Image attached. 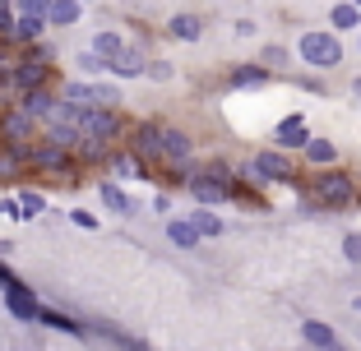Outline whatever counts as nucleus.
Here are the masks:
<instances>
[{
    "instance_id": "obj_36",
    "label": "nucleus",
    "mask_w": 361,
    "mask_h": 351,
    "mask_svg": "<svg viewBox=\"0 0 361 351\" xmlns=\"http://www.w3.org/2000/svg\"><path fill=\"white\" fill-rule=\"evenodd\" d=\"M236 37H255V19H236Z\"/></svg>"
},
{
    "instance_id": "obj_40",
    "label": "nucleus",
    "mask_w": 361,
    "mask_h": 351,
    "mask_svg": "<svg viewBox=\"0 0 361 351\" xmlns=\"http://www.w3.org/2000/svg\"><path fill=\"white\" fill-rule=\"evenodd\" d=\"M352 309H357V314H361V296H357V300H352Z\"/></svg>"
},
{
    "instance_id": "obj_34",
    "label": "nucleus",
    "mask_w": 361,
    "mask_h": 351,
    "mask_svg": "<svg viewBox=\"0 0 361 351\" xmlns=\"http://www.w3.org/2000/svg\"><path fill=\"white\" fill-rule=\"evenodd\" d=\"M283 60H287L283 46H264V51H259V65H283Z\"/></svg>"
},
{
    "instance_id": "obj_8",
    "label": "nucleus",
    "mask_w": 361,
    "mask_h": 351,
    "mask_svg": "<svg viewBox=\"0 0 361 351\" xmlns=\"http://www.w3.org/2000/svg\"><path fill=\"white\" fill-rule=\"evenodd\" d=\"M5 309H10L14 319H23V324H37V314H42V305H37V296H32L28 287H10L5 291Z\"/></svg>"
},
{
    "instance_id": "obj_26",
    "label": "nucleus",
    "mask_w": 361,
    "mask_h": 351,
    "mask_svg": "<svg viewBox=\"0 0 361 351\" xmlns=\"http://www.w3.org/2000/svg\"><path fill=\"white\" fill-rule=\"evenodd\" d=\"M65 102H75V107H97L93 102V84H65Z\"/></svg>"
},
{
    "instance_id": "obj_32",
    "label": "nucleus",
    "mask_w": 361,
    "mask_h": 351,
    "mask_svg": "<svg viewBox=\"0 0 361 351\" xmlns=\"http://www.w3.org/2000/svg\"><path fill=\"white\" fill-rule=\"evenodd\" d=\"M111 171H116L121 181H139V176H144V171H139V167H135L130 158H116V162H111Z\"/></svg>"
},
{
    "instance_id": "obj_33",
    "label": "nucleus",
    "mask_w": 361,
    "mask_h": 351,
    "mask_svg": "<svg viewBox=\"0 0 361 351\" xmlns=\"http://www.w3.org/2000/svg\"><path fill=\"white\" fill-rule=\"evenodd\" d=\"M47 10H51V0H19L14 14H37V19H47Z\"/></svg>"
},
{
    "instance_id": "obj_5",
    "label": "nucleus",
    "mask_w": 361,
    "mask_h": 351,
    "mask_svg": "<svg viewBox=\"0 0 361 351\" xmlns=\"http://www.w3.org/2000/svg\"><path fill=\"white\" fill-rule=\"evenodd\" d=\"M357 199V185H352L348 171H329V176H319V203L324 208H348Z\"/></svg>"
},
{
    "instance_id": "obj_2",
    "label": "nucleus",
    "mask_w": 361,
    "mask_h": 351,
    "mask_svg": "<svg viewBox=\"0 0 361 351\" xmlns=\"http://www.w3.org/2000/svg\"><path fill=\"white\" fill-rule=\"evenodd\" d=\"M79 111L84 107H75V102L61 97V102L47 111V120H42L47 125V143H56V148H75L79 143Z\"/></svg>"
},
{
    "instance_id": "obj_29",
    "label": "nucleus",
    "mask_w": 361,
    "mask_h": 351,
    "mask_svg": "<svg viewBox=\"0 0 361 351\" xmlns=\"http://www.w3.org/2000/svg\"><path fill=\"white\" fill-rule=\"evenodd\" d=\"M93 102H97V107H116V102H121V88L116 84H93Z\"/></svg>"
},
{
    "instance_id": "obj_1",
    "label": "nucleus",
    "mask_w": 361,
    "mask_h": 351,
    "mask_svg": "<svg viewBox=\"0 0 361 351\" xmlns=\"http://www.w3.org/2000/svg\"><path fill=\"white\" fill-rule=\"evenodd\" d=\"M301 60L310 65V70H334V65H343V42H338V32H324V28H310L301 32V42H297Z\"/></svg>"
},
{
    "instance_id": "obj_37",
    "label": "nucleus",
    "mask_w": 361,
    "mask_h": 351,
    "mask_svg": "<svg viewBox=\"0 0 361 351\" xmlns=\"http://www.w3.org/2000/svg\"><path fill=\"white\" fill-rule=\"evenodd\" d=\"M0 217H19V199H0Z\"/></svg>"
},
{
    "instance_id": "obj_10",
    "label": "nucleus",
    "mask_w": 361,
    "mask_h": 351,
    "mask_svg": "<svg viewBox=\"0 0 361 351\" xmlns=\"http://www.w3.org/2000/svg\"><path fill=\"white\" fill-rule=\"evenodd\" d=\"M274 139H278V148H306V143H310V125H306V116H287V120H278Z\"/></svg>"
},
{
    "instance_id": "obj_7",
    "label": "nucleus",
    "mask_w": 361,
    "mask_h": 351,
    "mask_svg": "<svg viewBox=\"0 0 361 351\" xmlns=\"http://www.w3.org/2000/svg\"><path fill=\"white\" fill-rule=\"evenodd\" d=\"M185 190H190L195 203H204V208H213V203H223L227 199V185L213 176V171H200V176H190L185 181Z\"/></svg>"
},
{
    "instance_id": "obj_30",
    "label": "nucleus",
    "mask_w": 361,
    "mask_h": 351,
    "mask_svg": "<svg viewBox=\"0 0 361 351\" xmlns=\"http://www.w3.org/2000/svg\"><path fill=\"white\" fill-rule=\"evenodd\" d=\"M343 259H348V264H361V231L343 236Z\"/></svg>"
},
{
    "instance_id": "obj_22",
    "label": "nucleus",
    "mask_w": 361,
    "mask_h": 351,
    "mask_svg": "<svg viewBox=\"0 0 361 351\" xmlns=\"http://www.w3.org/2000/svg\"><path fill=\"white\" fill-rule=\"evenodd\" d=\"M167 236H171V245H180V250H195V245H200V231L190 226V217H171Z\"/></svg>"
},
{
    "instance_id": "obj_12",
    "label": "nucleus",
    "mask_w": 361,
    "mask_h": 351,
    "mask_svg": "<svg viewBox=\"0 0 361 351\" xmlns=\"http://www.w3.org/2000/svg\"><path fill=\"white\" fill-rule=\"evenodd\" d=\"M158 148H162V162H171V167H176V162L190 158V139L180 134V129H162L158 125Z\"/></svg>"
},
{
    "instance_id": "obj_27",
    "label": "nucleus",
    "mask_w": 361,
    "mask_h": 351,
    "mask_svg": "<svg viewBox=\"0 0 361 351\" xmlns=\"http://www.w3.org/2000/svg\"><path fill=\"white\" fill-rule=\"evenodd\" d=\"M37 213H47V199H42V194H32V190H23L19 194V217H28V222H32Z\"/></svg>"
},
{
    "instance_id": "obj_42",
    "label": "nucleus",
    "mask_w": 361,
    "mask_h": 351,
    "mask_svg": "<svg viewBox=\"0 0 361 351\" xmlns=\"http://www.w3.org/2000/svg\"><path fill=\"white\" fill-rule=\"evenodd\" d=\"M352 5H357V10H361V0H352Z\"/></svg>"
},
{
    "instance_id": "obj_15",
    "label": "nucleus",
    "mask_w": 361,
    "mask_h": 351,
    "mask_svg": "<svg viewBox=\"0 0 361 351\" xmlns=\"http://www.w3.org/2000/svg\"><path fill=\"white\" fill-rule=\"evenodd\" d=\"M135 153H139V158H149V162L162 158V148H158V125H153V120H139V125H135Z\"/></svg>"
},
{
    "instance_id": "obj_21",
    "label": "nucleus",
    "mask_w": 361,
    "mask_h": 351,
    "mask_svg": "<svg viewBox=\"0 0 361 351\" xmlns=\"http://www.w3.org/2000/svg\"><path fill=\"white\" fill-rule=\"evenodd\" d=\"M93 51L102 56L106 65H111V60H116L121 51H126V42H121V32H116V28H102V32H97V37H93Z\"/></svg>"
},
{
    "instance_id": "obj_18",
    "label": "nucleus",
    "mask_w": 361,
    "mask_h": 351,
    "mask_svg": "<svg viewBox=\"0 0 361 351\" xmlns=\"http://www.w3.org/2000/svg\"><path fill=\"white\" fill-rule=\"evenodd\" d=\"M106 70H111L116 79H135V75H144V51H139V46H126V51H121L116 60L106 65Z\"/></svg>"
},
{
    "instance_id": "obj_6",
    "label": "nucleus",
    "mask_w": 361,
    "mask_h": 351,
    "mask_svg": "<svg viewBox=\"0 0 361 351\" xmlns=\"http://www.w3.org/2000/svg\"><path fill=\"white\" fill-rule=\"evenodd\" d=\"M0 139H5L10 148H19V158H28V148H23V139H32V120L23 116L19 107H14V111H5V116H0Z\"/></svg>"
},
{
    "instance_id": "obj_35",
    "label": "nucleus",
    "mask_w": 361,
    "mask_h": 351,
    "mask_svg": "<svg viewBox=\"0 0 361 351\" xmlns=\"http://www.w3.org/2000/svg\"><path fill=\"white\" fill-rule=\"evenodd\" d=\"M70 222H75V226H84V231H93V226H97V217L88 213V208H75V213H70Z\"/></svg>"
},
{
    "instance_id": "obj_20",
    "label": "nucleus",
    "mask_w": 361,
    "mask_h": 351,
    "mask_svg": "<svg viewBox=\"0 0 361 351\" xmlns=\"http://www.w3.org/2000/svg\"><path fill=\"white\" fill-rule=\"evenodd\" d=\"M47 28H51V23L37 19V14H19V19H14V42H37Z\"/></svg>"
},
{
    "instance_id": "obj_14",
    "label": "nucleus",
    "mask_w": 361,
    "mask_h": 351,
    "mask_svg": "<svg viewBox=\"0 0 361 351\" xmlns=\"http://www.w3.org/2000/svg\"><path fill=\"white\" fill-rule=\"evenodd\" d=\"M102 203H106V213H116V217H135L139 213V203L130 199L121 185H111V181H102Z\"/></svg>"
},
{
    "instance_id": "obj_3",
    "label": "nucleus",
    "mask_w": 361,
    "mask_h": 351,
    "mask_svg": "<svg viewBox=\"0 0 361 351\" xmlns=\"http://www.w3.org/2000/svg\"><path fill=\"white\" fill-rule=\"evenodd\" d=\"M116 134V111L111 107H84L79 111V143L88 153H102V143Z\"/></svg>"
},
{
    "instance_id": "obj_13",
    "label": "nucleus",
    "mask_w": 361,
    "mask_h": 351,
    "mask_svg": "<svg viewBox=\"0 0 361 351\" xmlns=\"http://www.w3.org/2000/svg\"><path fill=\"white\" fill-rule=\"evenodd\" d=\"M167 32L176 37V42H200V37H204V19H200V14H171Z\"/></svg>"
},
{
    "instance_id": "obj_19",
    "label": "nucleus",
    "mask_w": 361,
    "mask_h": 351,
    "mask_svg": "<svg viewBox=\"0 0 361 351\" xmlns=\"http://www.w3.org/2000/svg\"><path fill=\"white\" fill-rule=\"evenodd\" d=\"M227 84L232 88H259V84H269V65H236L232 75H227Z\"/></svg>"
},
{
    "instance_id": "obj_28",
    "label": "nucleus",
    "mask_w": 361,
    "mask_h": 351,
    "mask_svg": "<svg viewBox=\"0 0 361 351\" xmlns=\"http://www.w3.org/2000/svg\"><path fill=\"white\" fill-rule=\"evenodd\" d=\"M75 65L84 70V75H106V60H102L97 51H79V56H75Z\"/></svg>"
},
{
    "instance_id": "obj_9",
    "label": "nucleus",
    "mask_w": 361,
    "mask_h": 351,
    "mask_svg": "<svg viewBox=\"0 0 361 351\" xmlns=\"http://www.w3.org/2000/svg\"><path fill=\"white\" fill-rule=\"evenodd\" d=\"M56 102H61V97H56L51 88H32V93H19V97H14V107H19L28 120H47V111H51Z\"/></svg>"
},
{
    "instance_id": "obj_39",
    "label": "nucleus",
    "mask_w": 361,
    "mask_h": 351,
    "mask_svg": "<svg viewBox=\"0 0 361 351\" xmlns=\"http://www.w3.org/2000/svg\"><path fill=\"white\" fill-rule=\"evenodd\" d=\"M352 97H361V75H357V79H352Z\"/></svg>"
},
{
    "instance_id": "obj_31",
    "label": "nucleus",
    "mask_w": 361,
    "mask_h": 351,
    "mask_svg": "<svg viewBox=\"0 0 361 351\" xmlns=\"http://www.w3.org/2000/svg\"><path fill=\"white\" fill-rule=\"evenodd\" d=\"M144 75H149V79H153V84H167V79H171V75H176V70H171V65H167V60H149V65H144Z\"/></svg>"
},
{
    "instance_id": "obj_23",
    "label": "nucleus",
    "mask_w": 361,
    "mask_h": 351,
    "mask_svg": "<svg viewBox=\"0 0 361 351\" xmlns=\"http://www.w3.org/2000/svg\"><path fill=\"white\" fill-rule=\"evenodd\" d=\"M37 324H47V328H56V333H70V338H79V333H84V324H75L65 309H42V314H37Z\"/></svg>"
},
{
    "instance_id": "obj_11",
    "label": "nucleus",
    "mask_w": 361,
    "mask_h": 351,
    "mask_svg": "<svg viewBox=\"0 0 361 351\" xmlns=\"http://www.w3.org/2000/svg\"><path fill=\"white\" fill-rule=\"evenodd\" d=\"M301 338H306L310 351H343L338 333H334L329 324H319V319H306V324H301Z\"/></svg>"
},
{
    "instance_id": "obj_25",
    "label": "nucleus",
    "mask_w": 361,
    "mask_h": 351,
    "mask_svg": "<svg viewBox=\"0 0 361 351\" xmlns=\"http://www.w3.org/2000/svg\"><path fill=\"white\" fill-rule=\"evenodd\" d=\"M329 23H334V32H343V28H361V10L348 0V5H338V10L329 14Z\"/></svg>"
},
{
    "instance_id": "obj_16",
    "label": "nucleus",
    "mask_w": 361,
    "mask_h": 351,
    "mask_svg": "<svg viewBox=\"0 0 361 351\" xmlns=\"http://www.w3.org/2000/svg\"><path fill=\"white\" fill-rule=\"evenodd\" d=\"M190 226L195 231H200V241H218V236H223V217L213 213V208H190Z\"/></svg>"
},
{
    "instance_id": "obj_38",
    "label": "nucleus",
    "mask_w": 361,
    "mask_h": 351,
    "mask_svg": "<svg viewBox=\"0 0 361 351\" xmlns=\"http://www.w3.org/2000/svg\"><path fill=\"white\" fill-rule=\"evenodd\" d=\"M0 181H14V158H0Z\"/></svg>"
},
{
    "instance_id": "obj_17",
    "label": "nucleus",
    "mask_w": 361,
    "mask_h": 351,
    "mask_svg": "<svg viewBox=\"0 0 361 351\" xmlns=\"http://www.w3.org/2000/svg\"><path fill=\"white\" fill-rule=\"evenodd\" d=\"M79 14H84V5H79V0H51V10H47V23H51V28H75Z\"/></svg>"
},
{
    "instance_id": "obj_41",
    "label": "nucleus",
    "mask_w": 361,
    "mask_h": 351,
    "mask_svg": "<svg viewBox=\"0 0 361 351\" xmlns=\"http://www.w3.org/2000/svg\"><path fill=\"white\" fill-rule=\"evenodd\" d=\"M79 5H93V0H79Z\"/></svg>"
},
{
    "instance_id": "obj_24",
    "label": "nucleus",
    "mask_w": 361,
    "mask_h": 351,
    "mask_svg": "<svg viewBox=\"0 0 361 351\" xmlns=\"http://www.w3.org/2000/svg\"><path fill=\"white\" fill-rule=\"evenodd\" d=\"M306 162H315V167H334V162H338V148H334L329 139H310V143H306Z\"/></svg>"
},
{
    "instance_id": "obj_4",
    "label": "nucleus",
    "mask_w": 361,
    "mask_h": 351,
    "mask_svg": "<svg viewBox=\"0 0 361 351\" xmlns=\"http://www.w3.org/2000/svg\"><path fill=\"white\" fill-rule=\"evenodd\" d=\"M250 176H259V181H274V185H292V181H297V171H292V162H287L278 148H264V153H255V162H250Z\"/></svg>"
}]
</instances>
